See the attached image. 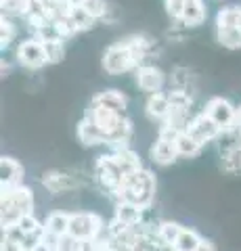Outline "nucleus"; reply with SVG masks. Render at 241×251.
I'll return each mask as SVG.
<instances>
[{"mask_svg":"<svg viewBox=\"0 0 241 251\" xmlns=\"http://www.w3.org/2000/svg\"><path fill=\"white\" fill-rule=\"evenodd\" d=\"M216 40L229 50L241 49V29L237 25H216Z\"/></svg>","mask_w":241,"mask_h":251,"instance_id":"obj_18","label":"nucleus"},{"mask_svg":"<svg viewBox=\"0 0 241 251\" xmlns=\"http://www.w3.org/2000/svg\"><path fill=\"white\" fill-rule=\"evenodd\" d=\"M197 251H216V247H214L212 241H201L199 247H197Z\"/></svg>","mask_w":241,"mask_h":251,"instance_id":"obj_38","label":"nucleus"},{"mask_svg":"<svg viewBox=\"0 0 241 251\" xmlns=\"http://www.w3.org/2000/svg\"><path fill=\"white\" fill-rule=\"evenodd\" d=\"M44 186L49 188L51 193H63L74 186V180L65 174H59V172H51V174L44 176Z\"/></svg>","mask_w":241,"mask_h":251,"instance_id":"obj_24","label":"nucleus"},{"mask_svg":"<svg viewBox=\"0 0 241 251\" xmlns=\"http://www.w3.org/2000/svg\"><path fill=\"white\" fill-rule=\"evenodd\" d=\"M120 197V201L136 203L138 207H149L155 195V178L149 170H136L132 174L124 176L120 191L115 193Z\"/></svg>","mask_w":241,"mask_h":251,"instance_id":"obj_1","label":"nucleus"},{"mask_svg":"<svg viewBox=\"0 0 241 251\" xmlns=\"http://www.w3.org/2000/svg\"><path fill=\"white\" fill-rule=\"evenodd\" d=\"M185 2L187 0H164V4H166V13L170 15L172 19H181V15H183V9H185Z\"/></svg>","mask_w":241,"mask_h":251,"instance_id":"obj_35","label":"nucleus"},{"mask_svg":"<svg viewBox=\"0 0 241 251\" xmlns=\"http://www.w3.org/2000/svg\"><path fill=\"white\" fill-rule=\"evenodd\" d=\"M15 36H17V25L9 19V15H2V19H0V46L6 49L15 40Z\"/></svg>","mask_w":241,"mask_h":251,"instance_id":"obj_26","label":"nucleus"},{"mask_svg":"<svg viewBox=\"0 0 241 251\" xmlns=\"http://www.w3.org/2000/svg\"><path fill=\"white\" fill-rule=\"evenodd\" d=\"M53 2H61V4H67L69 0H53Z\"/></svg>","mask_w":241,"mask_h":251,"instance_id":"obj_42","label":"nucleus"},{"mask_svg":"<svg viewBox=\"0 0 241 251\" xmlns=\"http://www.w3.org/2000/svg\"><path fill=\"white\" fill-rule=\"evenodd\" d=\"M206 113L212 117V120L216 122V126L224 132V130H233L239 126V113L237 109L233 107L227 99L222 97H214L208 100L206 105Z\"/></svg>","mask_w":241,"mask_h":251,"instance_id":"obj_4","label":"nucleus"},{"mask_svg":"<svg viewBox=\"0 0 241 251\" xmlns=\"http://www.w3.org/2000/svg\"><path fill=\"white\" fill-rule=\"evenodd\" d=\"M141 211H143V207H138L136 203L120 201L118 209H115V218H118L120 222L128 224V226H136L138 220H141Z\"/></svg>","mask_w":241,"mask_h":251,"instance_id":"obj_20","label":"nucleus"},{"mask_svg":"<svg viewBox=\"0 0 241 251\" xmlns=\"http://www.w3.org/2000/svg\"><path fill=\"white\" fill-rule=\"evenodd\" d=\"M201 147H204V145H201L195 136H191L187 130L181 132V136H178V140H176L178 155H183V157H195V155H199Z\"/></svg>","mask_w":241,"mask_h":251,"instance_id":"obj_22","label":"nucleus"},{"mask_svg":"<svg viewBox=\"0 0 241 251\" xmlns=\"http://www.w3.org/2000/svg\"><path fill=\"white\" fill-rule=\"evenodd\" d=\"M0 209H2V228L13 226L19 222L21 216L32 214L34 209V195L27 186H15V188H2V201H0Z\"/></svg>","mask_w":241,"mask_h":251,"instance_id":"obj_2","label":"nucleus"},{"mask_svg":"<svg viewBox=\"0 0 241 251\" xmlns=\"http://www.w3.org/2000/svg\"><path fill=\"white\" fill-rule=\"evenodd\" d=\"M2 15H23L27 6V0H0Z\"/></svg>","mask_w":241,"mask_h":251,"instance_id":"obj_30","label":"nucleus"},{"mask_svg":"<svg viewBox=\"0 0 241 251\" xmlns=\"http://www.w3.org/2000/svg\"><path fill=\"white\" fill-rule=\"evenodd\" d=\"M147 115L151 117V120H161L164 122L168 113H170V109H172V103H170V97L164 92H153L149 94V99H147Z\"/></svg>","mask_w":241,"mask_h":251,"instance_id":"obj_13","label":"nucleus"},{"mask_svg":"<svg viewBox=\"0 0 241 251\" xmlns=\"http://www.w3.org/2000/svg\"><path fill=\"white\" fill-rule=\"evenodd\" d=\"M206 17H208V9H206L204 0H187L178 21L187 27H195V25H201L206 21Z\"/></svg>","mask_w":241,"mask_h":251,"instance_id":"obj_11","label":"nucleus"},{"mask_svg":"<svg viewBox=\"0 0 241 251\" xmlns=\"http://www.w3.org/2000/svg\"><path fill=\"white\" fill-rule=\"evenodd\" d=\"M113 157H115V161L120 163V168H122V174H124V176H128V174H132V172L141 170V161H138V157L132 153L130 149L120 147L118 151L113 153Z\"/></svg>","mask_w":241,"mask_h":251,"instance_id":"obj_21","label":"nucleus"},{"mask_svg":"<svg viewBox=\"0 0 241 251\" xmlns=\"http://www.w3.org/2000/svg\"><path fill=\"white\" fill-rule=\"evenodd\" d=\"M187 132H189L191 136H195L201 145H206V143H210V140H214V138H220V134H222V130L216 126V122L206 111L193 117V120L189 122Z\"/></svg>","mask_w":241,"mask_h":251,"instance_id":"obj_9","label":"nucleus"},{"mask_svg":"<svg viewBox=\"0 0 241 251\" xmlns=\"http://www.w3.org/2000/svg\"><path fill=\"white\" fill-rule=\"evenodd\" d=\"M101 218L97 214H74L69 222V234H74L80 241H92L101 230Z\"/></svg>","mask_w":241,"mask_h":251,"instance_id":"obj_8","label":"nucleus"},{"mask_svg":"<svg viewBox=\"0 0 241 251\" xmlns=\"http://www.w3.org/2000/svg\"><path fill=\"white\" fill-rule=\"evenodd\" d=\"M44 50H46V59L49 63H61L65 59V40H49L44 42Z\"/></svg>","mask_w":241,"mask_h":251,"instance_id":"obj_27","label":"nucleus"},{"mask_svg":"<svg viewBox=\"0 0 241 251\" xmlns=\"http://www.w3.org/2000/svg\"><path fill=\"white\" fill-rule=\"evenodd\" d=\"M103 67H105L107 74L118 75V74L130 72V69L138 67V63L134 59V52L130 50V46L124 40H120L118 44H111L109 49L105 50V54H103Z\"/></svg>","mask_w":241,"mask_h":251,"instance_id":"obj_3","label":"nucleus"},{"mask_svg":"<svg viewBox=\"0 0 241 251\" xmlns=\"http://www.w3.org/2000/svg\"><path fill=\"white\" fill-rule=\"evenodd\" d=\"M166 82V75L160 67L155 65H138L136 67V84L143 92H161Z\"/></svg>","mask_w":241,"mask_h":251,"instance_id":"obj_10","label":"nucleus"},{"mask_svg":"<svg viewBox=\"0 0 241 251\" xmlns=\"http://www.w3.org/2000/svg\"><path fill=\"white\" fill-rule=\"evenodd\" d=\"M92 103L107 107V109H113V111H120V113H126L128 99L118 90H105V92H99L97 97L92 99Z\"/></svg>","mask_w":241,"mask_h":251,"instance_id":"obj_16","label":"nucleus"},{"mask_svg":"<svg viewBox=\"0 0 241 251\" xmlns=\"http://www.w3.org/2000/svg\"><path fill=\"white\" fill-rule=\"evenodd\" d=\"M80 251H97V243L95 241H82Z\"/></svg>","mask_w":241,"mask_h":251,"instance_id":"obj_37","label":"nucleus"},{"mask_svg":"<svg viewBox=\"0 0 241 251\" xmlns=\"http://www.w3.org/2000/svg\"><path fill=\"white\" fill-rule=\"evenodd\" d=\"M69 222H72V216L69 214H63V211H55V214H51L46 218L44 222V228L57 234V237H63V234L69 232Z\"/></svg>","mask_w":241,"mask_h":251,"instance_id":"obj_19","label":"nucleus"},{"mask_svg":"<svg viewBox=\"0 0 241 251\" xmlns=\"http://www.w3.org/2000/svg\"><path fill=\"white\" fill-rule=\"evenodd\" d=\"M17 59L23 67L27 69H42L49 59H46V50H44V42L38 38H27L17 46Z\"/></svg>","mask_w":241,"mask_h":251,"instance_id":"obj_5","label":"nucleus"},{"mask_svg":"<svg viewBox=\"0 0 241 251\" xmlns=\"http://www.w3.org/2000/svg\"><path fill=\"white\" fill-rule=\"evenodd\" d=\"M21 178H23V168L11 157H2V161H0V182H2V188L21 186Z\"/></svg>","mask_w":241,"mask_h":251,"instance_id":"obj_12","label":"nucleus"},{"mask_svg":"<svg viewBox=\"0 0 241 251\" xmlns=\"http://www.w3.org/2000/svg\"><path fill=\"white\" fill-rule=\"evenodd\" d=\"M97 251H115L111 245H103V247H97Z\"/></svg>","mask_w":241,"mask_h":251,"instance_id":"obj_41","label":"nucleus"},{"mask_svg":"<svg viewBox=\"0 0 241 251\" xmlns=\"http://www.w3.org/2000/svg\"><path fill=\"white\" fill-rule=\"evenodd\" d=\"M97 178H99V182L107 188V191H111V193L120 191L124 174H122V168H120V163L115 161L113 155L101 157V159L97 161Z\"/></svg>","mask_w":241,"mask_h":251,"instance_id":"obj_6","label":"nucleus"},{"mask_svg":"<svg viewBox=\"0 0 241 251\" xmlns=\"http://www.w3.org/2000/svg\"><path fill=\"white\" fill-rule=\"evenodd\" d=\"M44 232H46L44 226H42V228H38V230H34V232H26V237H23V243H21L23 251H34V249L42 243Z\"/></svg>","mask_w":241,"mask_h":251,"instance_id":"obj_29","label":"nucleus"},{"mask_svg":"<svg viewBox=\"0 0 241 251\" xmlns=\"http://www.w3.org/2000/svg\"><path fill=\"white\" fill-rule=\"evenodd\" d=\"M237 27L241 29V13H239V19H237Z\"/></svg>","mask_w":241,"mask_h":251,"instance_id":"obj_43","label":"nucleus"},{"mask_svg":"<svg viewBox=\"0 0 241 251\" xmlns=\"http://www.w3.org/2000/svg\"><path fill=\"white\" fill-rule=\"evenodd\" d=\"M84 2H86V0H69L67 4H74V6H82Z\"/></svg>","mask_w":241,"mask_h":251,"instance_id":"obj_40","label":"nucleus"},{"mask_svg":"<svg viewBox=\"0 0 241 251\" xmlns=\"http://www.w3.org/2000/svg\"><path fill=\"white\" fill-rule=\"evenodd\" d=\"M183 232V226L178 222H164L160 224L158 228V237H160V245H166V247H174V243L178 241Z\"/></svg>","mask_w":241,"mask_h":251,"instance_id":"obj_23","label":"nucleus"},{"mask_svg":"<svg viewBox=\"0 0 241 251\" xmlns=\"http://www.w3.org/2000/svg\"><path fill=\"white\" fill-rule=\"evenodd\" d=\"M237 113H239V126H241V107L237 109Z\"/></svg>","mask_w":241,"mask_h":251,"instance_id":"obj_44","label":"nucleus"},{"mask_svg":"<svg viewBox=\"0 0 241 251\" xmlns=\"http://www.w3.org/2000/svg\"><path fill=\"white\" fill-rule=\"evenodd\" d=\"M17 226H19V228H21L23 232H34V230H38V228H42L44 224L38 222L34 214H26V216H21V218H19Z\"/></svg>","mask_w":241,"mask_h":251,"instance_id":"obj_34","label":"nucleus"},{"mask_svg":"<svg viewBox=\"0 0 241 251\" xmlns=\"http://www.w3.org/2000/svg\"><path fill=\"white\" fill-rule=\"evenodd\" d=\"M239 132H241V126H239Z\"/></svg>","mask_w":241,"mask_h":251,"instance_id":"obj_46","label":"nucleus"},{"mask_svg":"<svg viewBox=\"0 0 241 251\" xmlns=\"http://www.w3.org/2000/svg\"><path fill=\"white\" fill-rule=\"evenodd\" d=\"M82 6H84V9H86L97 21H99V19H105L107 13H109V6H107L105 0H86V2H84Z\"/></svg>","mask_w":241,"mask_h":251,"instance_id":"obj_28","label":"nucleus"},{"mask_svg":"<svg viewBox=\"0 0 241 251\" xmlns=\"http://www.w3.org/2000/svg\"><path fill=\"white\" fill-rule=\"evenodd\" d=\"M224 168L229 172H241V147L224 153Z\"/></svg>","mask_w":241,"mask_h":251,"instance_id":"obj_31","label":"nucleus"},{"mask_svg":"<svg viewBox=\"0 0 241 251\" xmlns=\"http://www.w3.org/2000/svg\"><path fill=\"white\" fill-rule=\"evenodd\" d=\"M168 97H170L172 107H176V109H189V105H191V97H189V92H185V90H172V92H168Z\"/></svg>","mask_w":241,"mask_h":251,"instance_id":"obj_32","label":"nucleus"},{"mask_svg":"<svg viewBox=\"0 0 241 251\" xmlns=\"http://www.w3.org/2000/svg\"><path fill=\"white\" fill-rule=\"evenodd\" d=\"M151 157H153L155 163H160V166H170V163H174L176 157H181V155H178L174 140L158 138V143H155L153 151H151Z\"/></svg>","mask_w":241,"mask_h":251,"instance_id":"obj_15","label":"nucleus"},{"mask_svg":"<svg viewBox=\"0 0 241 251\" xmlns=\"http://www.w3.org/2000/svg\"><path fill=\"white\" fill-rule=\"evenodd\" d=\"M78 138H80L82 145H101V143H105L103 130H101L88 115H84V120L78 124Z\"/></svg>","mask_w":241,"mask_h":251,"instance_id":"obj_14","label":"nucleus"},{"mask_svg":"<svg viewBox=\"0 0 241 251\" xmlns=\"http://www.w3.org/2000/svg\"><path fill=\"white\" fill-rule=\"evenodd\" d=\"M67 19L76 31H86L97 23V19L84 6H74V4H67Z\"/></svg>","mask_w":241,"mask_h":251,"instance_id":"obj_17","label":"nucleus"},{"mask_svg":"<svg viewBox=\"0 0 241 251\" xmlns=\"http://www.w3.org/2000/svg\"><path fill=\"white\" fill-rule=\"evenodd\" d=\"M34 251H55V249H51L49 245H44V243H40V245H38Z\"/></svg>","mask_w":241,"mask_h":251,"instance_id":"obj_39","label":"nucleus"},{"mask_svg":"<svg viewBox=\"0 0 241 251\" xmlns=\"http://www.w3.org/2000/svg\"><path fill=\"white\" fill-rule=\"evenodd\" d=\"M80 245H82V241L67 232V234H63V237H59L57 251H80Z\"/></svg>","mask_w":241,"mask_h":251,"instance_id":"obj_33","label":"nucleus"},{"mask_svg":"<svg viewBox=\"0 0 241 251\" xmlns=\"http://www.w3.org/2000/svg\"><path fill=\"white\" fill-rule=\"evenodd\" d=\"M172 251H178V249H174V247H172Z\"/></svg>","mask_w":241,"mask_h":251,"instance_id":"obj_45","label":"nucleus"},{"mask_svg":"<svg viewBox=\"0 0 241 251\" xmlns=\"http://www.w3.org/2000/svg\"><path fill=\"white\" fill-rule=\"evenodd\" d=\"M199 243H201V239H199V234L195 230L183 228L181 237H178V241L174 243V249H178V251H197Z\"/></svg>","mask_w":241,"mask_h":251,"instance_id":"obj_25","label":"nucleus"},{"mask_svg":"<svg viewBox=\"0 0 241 251\" xmlns=\"http://www.w3.org/2000/svg\"><path fill=\"white\" fill-rule=\"evenodd\" d=\"M86 115L95 122L105 134V143H107V136L118 128V126L126 120V113H120V111H113V109H107V107H101V105H95L90 103Z\"/></svg>","mask_w":241,"mask_h":251,"instance_id":"obj_7","label":"nucleus"},{"mask_svg":"<svg viewBox=\"0 0 241 251\" xmlns=\"http://www.w3.org/2000/svg\"><path fill=\"white\" fill-rule=\"evenodd\" d=\"M0 251H23V247H21V243L13 241L9 237H4L2 239V245H0Z\"/></svg>","mask_w":241,"mask_h":251,"instance_id":"obj_36","label":"nucleus"}]
</instances>
